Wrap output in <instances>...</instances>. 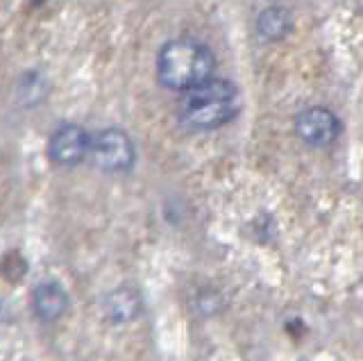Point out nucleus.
I'll return each mask as SVG.
<instances>
[{"label": "nucleus", "instance_id": "f257e3e1", "mask_svg": "<svg viewBox=\"0 0 363 361\" xmlns=\"http://www.w3.org/2000/svg\"><path fill=\"white\" fill-rule=\"evenodd\" d=\"M216 57L202 41L170 39L157 55V77L170 91H189L213 77Z\"/></svg>", "mask_w": 363, "mask_h": 361}, {"label": "nucleus", "instance_id": "6e6552de", "mask_svg": "<svg viewBox=\"0 0 363 361\" xmlns=\"http://www.w3.org/2000/svg\"><path fill=\"white\" fill-rule=\"evenodd\" d=\"M293 16L289 9L284 7H266L264 12L257 16V35L264 41H279L291 32Z\"/></svg>", "mask_w": 363, "mask_h": 361}, {"label": "nucleus", "instance_id": "7ed1b4c3", "mask_svg": "<svg viewBox=\"0 0 363 361\" xmlns=\"http://www.w3.org/2000/svg\"><path fill=\"white\" fill-rule=\"evenodd\" d=\"M89 157L100 171L123 173L134 166L136 152L128 132H123L118 128H107L91 137Z\"/></svg>", "mask_w": 363, "mask_h": 361}, {"label": "nucleus", "instance_id": "423d86ee", "mask_svg": "<svg viewBox=\"0 0 363 361\" xmlns=\"http://www.w3.org/2000/svg\"><path fill=\"white\" fill-rule=\"evenodd\" d=\"M102 313H105L107 321L113 325H125V323L136 321L143 313V298L139 289L123 284L109 291L105 300H102Z\"/></svg>", "mask_w": 363, "mask_h": 361}, {"label": "nucleus", "instance_id": "39448f33", "mask_svg": "<svg viewBox=\"0 0 363 361\" xmlns=\"http://www.w3.org/2000/svg\"><path fill=\"white\" fill-rule=\"evenodd\" d=\"M295 134L306 145L323 148L340 134V121L327 107H309L295 116Z\"/></svg>", "mask_w": 363, "mask_h": 361}, {"label": "nucleus", "instance_id": "0eeeda50", "mask_svg": "<svg viewBox=\"0 0 363 361\" xmlns=\"http://www.w3.org/2000/svg\"><path fill=\"white\" fill-rule=\"evenodd\" d=\"M68 293L60 282H41L32 291V309L45 323L60 321L68 311Z\"/></svg>", "mask_w": 363, "mask_h": 361}, {"label": "nucleus", "instance_id": "1a4fd4ad", "mask_svg": "<svg viewBox=\"0 0 363 361\" xmlns=\"http://www.w3.org/2000/svg\"><path fill=\"white\" fill-rule=\"evenodd\" d=\"M45 94V84L39 75H26L23 80L18 82V100H23V105H37L43 100Z\"/></svg>", "mask_w": 363, "mask_h": 361}, {"label": "nucleus", "instance_id": "f03ea898", "mask_svg": "<svg viewBox=\"0 0 363 361\" xmlns=\"http://www.w3.org/2000/svg\"><path fill=\"white\" fill-rule=\"evenodd\" d=\"M238 114V89L223 77L184 91L179 103V123L191 132H211L227 126Z\"/></svg>", "mask_w": 363, "mask_h": 361}, {"label": "nucleus", "instance_id": "20e7f679", "mask_svg": "<svg viewBox=\"0 0 363 361\" xmlns=\"http://www.w3.org/2000/svg\"><path fill=\"white\" fill-rule=\"evenodd\" d=\"M89 145H91V134L75 123H66L60 126L48 141V157L50 162L60 166H75L79 162H84V157H89Z\"/></svg>", "mask_w": 363, "mask_h": 361}]
</instances>
